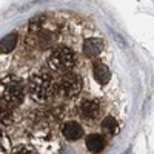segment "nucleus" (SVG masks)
Segmentation results:
<instances>
[{
    "label": "nucleus",
    "instance_id": "f8f14e48",
    "mask_svg": "<svg viewBox=\"0 0 154 154\" xmlns=\"http://www.w3.org/2000/svg\"><path fill=\"white\" fill-rule=\"evenodd\" d=\"M100 128H102V131H103L106 136H114V134L119 133V123H117V120H116L112 116H106V117L102 120Z\"/></svg>",
    "mask_w": 154,
    "mask_h": 154
},
{
    "label": "nucleus",
    "instance_id": "f03ea898",
    "mask_svg": "<svg viewBox=\"0 0 154 154\" xmlns=\"http://www.w3.org/2000/svg\"><path fill=\"white\" fill-rule=\"evenodd\" d=\"M0 99L11 106H19L25 99V88L16 75H6L0 80Z\"/></svg>",
    "mask_w": 154,
    "mask_h": 154
},
{
    "label": "nucleus",
    "instance_id": "423d86ee",
    "mask_svg": "<svg viewBox=\"0 0 154 154\" xmlns=\"http://www.w3.org/2000/svg\"><path fill=\"white\" fill-rule=\"evenodd\" d=\"M79 112H80V117L86 122H93L94 119L99 117L100 114V103L99 100L94 99H85L82 100V103L79 105Z\"/></svg>",
    "mask_w": 154,
    "mask_h": 154
},
{
    "label": "nucleus",
    "instance_id": "ddd939ff",
    "mask_svg": "<svg viewBox=\"0 0 154 154\" xmlns=\"http://www.w3.org/2000/svg\"><path fill=\"white\" fill-rule=\"evenodd\" d=\"M12 106L8 105L6 102H3L2 99H0V123H3V125H8L11 123L12 120Z\"/></svg>",
    "mask_w": 154,
    "mask_h": 154
},
{
    "label": "nucleus",
    "instance_id": "7ed1b4c3",
    "mask_svg": "<svg viewBox=\"0 0 154 154\" xmlns=\"http://www.w3.org/2000/svg\"><path fill=\"white\" fill-rule=\"evenodd\" d=\"M48 65L54 72H68L72 69L75 65V56L72 53V49L66 46H57L51 51V54L48 57Z\"/></svg>",
    "mask_w": 154,
    "mask_h": 154
},
{
    "label": "nucleus",
    "instance_id": "20e7f679",
    "mask_svg": "<svg viewBox=\"0 0 154 154\" xmlns=\"http://www.w3.org/2000/svg\"><path fill=\"white\" fill-rule=\"evenodd\" d=\"M83 86V82L79 74L72 72H62V75L56 80V94H59L63 99H74L80 93Z\"/></svg>",
    "mask_w": 154,
    "mask_h": 154
},
{
    "label": "nucleus",
    "instance_id": "39448f33",
    "mask_svg": "<svg viewBox=\"0 0 154 154\" xmlns=\"http://www.w3.org/2000/svg\"><path fill=\"white\" fill-rule=\"evenodd\" d=\"M26 42H29L31 45L37 46V48H48L56 42V34L53 31H49L43 25H31L29 32L26 34Z\"/></svg>",
    "mask_w": 154,
    "mask_h": 154
},
{
    "label": "nucleus",
    "instance_id": "0eeeda50",
    "mask_svg": "<svg viewBox=\"0 0 154 154\" xmlns=\"http://www.w3.org/2000/svg\"><path fill=\"white\" fill-rule=\"evenodd\" d=\"M62 134L68 142H75V140L82 139L83 136V128L77 122H66L62 128Z\"/></svg>",
    "mask_w": 154,
    "mask_h": 154
},
{
    "label": "nucleus",
    "instance_id": "9b49d317",
    "mask_svg": "<svg viewBox=\"0 0 154 154\" xmlns=\"http://www.w3.org/2000/svg\"><path fill=\"white\" fill-rule=\"evenodd\" d=\"M17 45V34L11 32L8 35H5L2 40H0V54H8Z\"/></svg>",
    "mask_w": 154,
    "mask_h": 154
},
{
    "label": "nucleus",
    "instance_id": "1a4fd4ad",
    "mask_svg": "<svg viewBox=\"0 0 154 154\" xmlns=\"http://www.w3.org/2000/svg\"><path fill=\"white\" fill-rule=\"evenodd\" d=\"M93 74H94V79L97 80V83L100 85H106L111 80V71L105 63H96Z\"/></svg>",
    "mask_w": 154,
    "mask_h": 154
},
{
    "label": "nucleus",
    "instance_id": "f257e3e1",
    "mask_svg": "<svg viewBox=\"0 0 154 154\" xmlns=\"http://www.w3.org/2000/svg\"><path fill=\"white\" fill-rule=\"evenodd\" d=\"M28 94L32 100L42 103L53 99L56 94V80L46 71H38L31 75L28 82Z\"/></svg>",
    "mask_w": 154,
    "mask_h": 154
},
{
    "label": "nucleus",
    "instance_id": "4468645a",
    "mask_svg": "<svg viewBox=\"0 0 154 154\" xmlns=\"http://www.w3.org/2000/svg\"><path fill=\"white\" fill-rule=\"evenodd\" d=\"M14 152H17V154H35L37 149L32 145H17L14 148Z\"/></svg>",
    "mask_w": 154,
    "mask_h": 154
},
{
    "label": "nucleus",
    "instance_id": "6e6552de",
    "mask_svg": "<svg viewBox=\"0 0 154 154\" xmlns=\"http://www.w3.org/2000/svg\"><path fill=\"white\" fill-rule=\"evenodd\" d=\"M102 51H103V42H102V38L91 37V38H86L83 42V53L88 57H96Z\"/></svg>",
    "mask_w": 154,
    "mask_h": 154
},
{
    "label": "nucleus",
    "instance_id": "2eb2a0df",
    "mask_svg": "<svg viewBox=\"0 0 154 154\" xmlns=\"http://www.w3.org/2000/svg\"><path fill=\"white\" fill-rule=\"evenodd\" d=\"M0 152H8L6 151V146L3 143V134H2V131H0Z\"/></svg>",
    "mask_w": 154,
    "mask_h": 154
},
{
    "label": "nucleus",
    "instance_id": "9d476101",
    "mask_svg": "<svg viewBox=\"0 0 154 154\" xmlns=\"http://www.w3.org/2000/svg\"><path fill=\"white\" fill-rule=\"evenodd\" d=\"M86 148L91 152H100L105 148V139L102 134H89L86 137Z\"/></svg>",
    "mask_w": 154,
    "mask_h": 154
}]
</instances>
